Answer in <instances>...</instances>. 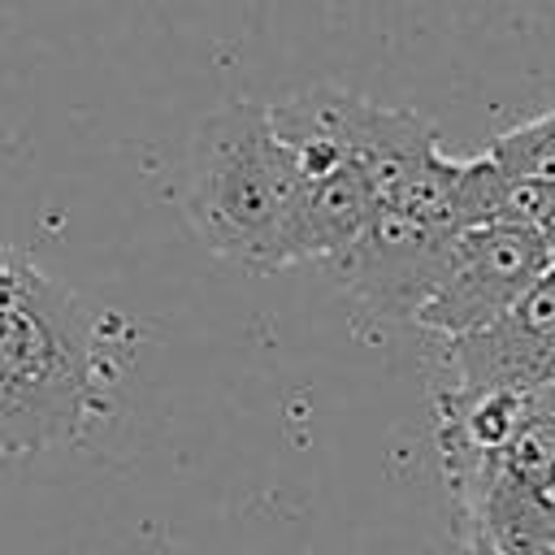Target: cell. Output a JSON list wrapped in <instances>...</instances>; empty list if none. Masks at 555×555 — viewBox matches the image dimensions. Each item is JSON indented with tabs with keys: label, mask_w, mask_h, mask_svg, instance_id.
Instances as JSON below:
<instances>
[{
	"label": "cell",
	"mask_w": 555,
	"mask_h": 555,
	"mask_svg": "<svg viewBox=\"0 0 555 555\" xmlns=\"http://www.w3.org/2000/svg\"><path fill=\"white\" fill-rule=\"evenodd\" d=\"M104 408V338L95 317L0 243V455L82 438Z\"/></svg>",
	"instance_id": "cell-1"
},
{
	"label": "cell",
	"mask_w": 555,
	"mask_h": 555,
	"mask_svg": "<svg viewBox=\"0 0 555 555\" xmlns=\"http://www.w3.org/2000/svg\"><path fill=\"white\" fill-rule=\"evenodd\" d=\"M304 199V173L278 139L269 104L221 100L195 121L182 212L208 251L260 273L308 260Z\"/></svg>",
	"instance_id": "cell-2"
},
{
	"label": "cell",
	"mask_w": 555,
	"mask_h": 555,
	"mask_svg": "<svg viewBox=\"0 0 555 555\" xmlns=\"http://www.w3.org/2000/svg\"><path fill=\"white\" fill-rule=\"evenodd\" d=\"M269 117L278 139L295 156L304 186L325 182L343 169H360L386 195L399 178L442 152L438 130L421 113L373 104L330 82L282 95L278 104H269Z\"/></svg>",
	"instance_id": "cell-3"
},
{
	"label": "cell",
	"mask_w": 555,
	"mask_h": 555,
	"mask_svg": "<svg viewBox=\"0 0 555 555\" xmlns=\"http://www.w3.org/2000/svg\"><path fill=\"white\" fill-rule=\"evenodd\" d=\"M455 238L460 230L442 212L382 199L369 230L343 256H334L330 269L343 291L369 312L390 321H416L438 291L447 247Z\"/></svg>",
	"instance_id": "cell-4"
},
{
	"label": "cell",
	"mask_w": 555,
	"mask_h": 555,
	"mask_svg": "<svg viewBox=\"0 0 555 555\" xmlns=\"http://www.w3.org/2000/svg\"><path fill=\"white\" fill-rule=\"evenodd\" d=\"M555 269V238L520 225H477L447 247V264L434 299L416 325L464 338L512 312Z\"/></svg>",
	"instance_id": "cell-5"
},
{
	"label": "cell",
	"mask_w": 555,
	"mask_h": 555,
	"mask_svg": "<svg viewBox=\"0 0 555 555\" xmlns=\"http://www.w3.org/2000/svg\"><path fill=\"white\" fill-rule=\"evenodd\" d=\"M442 382L464 390H546L555 386V269L494 325L447 338Z\"/></svg>",
	"instance_id": "cell-6"
},
{
	"label": "cell",
	"mask_w": 555,
	"mask_h": 555,
	"mask_svg": "<svg viewBox=\"0 0 555 555\" xmlns=\"http://www.w3.org/2000/svg\"><path fill=\"white\" fill-rule=\"evenodd\" d=\"M494 156V165L512 178H529V182H551L555 186V108L538 113L503 134H494V143L486 147Z\"/></svg>",
	"instance_id": "cell-7"
},
{
	"label": "cell",
	"mask_w": 555,
	"mask_h": 555,
	"mask_svg": "<svg viewBox=\"0 0 555 555\" xmlns=\"http://www.w3.org/2000/svg\"><path fill=\"white\" fill-rule=\"evenodd\" d=\"M503 555H555V533H516V538H490Z\"/></svg>",
	"instance_id": "cell-8"
},
{
	"label": "cell",
	"mask_w": 555,
	"mask_h": 555,
	"mask_svg": "<svg viewBox=\"0 0 555 555\" xmlns=\"http://www.w3.org/2000/svg\"><path fill=\"white\" fill-rule=\"evenodd\" d=\"M460 533H464V555H503V551L490 542L486 529H460Z\"/></svg>",
	"instance_id": "cell-9"
}]
</instances>
